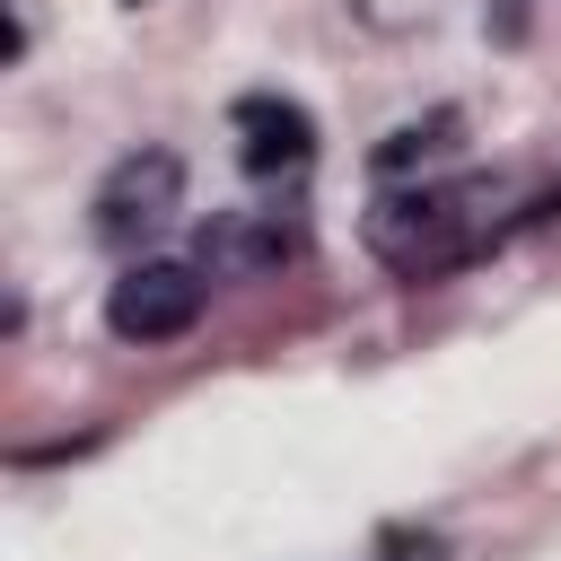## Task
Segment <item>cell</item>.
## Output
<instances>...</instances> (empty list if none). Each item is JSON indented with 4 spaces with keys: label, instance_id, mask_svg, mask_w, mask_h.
I'll return each mask as SVG.
<instances>
[{
    "label": "cell",
    "instance_id": "6da1fadb",
    "mask_svg": "<svg viewBox=\"0 0 561 561\" xmlns=\"http://www.w3.org/2000/svg\"><path fill=\"white\" fill-rule=\"evenodd\" d=\"M482 245V193L473 184H386L368 202V254L403 280L456 272Z\"/></svg>",
    "mask_w": 561,
    "mask_h": 561
},
{
    "label": "cell",
    "instance_id": "7a4b0ae2",
    "mask_svg": "<svg viewBox=\"0 0 561 561\" xmlns=\"http://www.w3.org/2000/svg\"><path fill=\"white\" fill-rule=\"evenodd\" d=\"M175 202H184V158L175 149H131V158L105 167V184L88 202V228H96V245H140L175 219Z\"/></svg>",
    "mask_w": 561,
    "mask_h": 561
},
{
    "label": "cell",
    "instance_id": "3957f363",
    "mask_svg": "<svg viewBox=\"0 0 561 561\" xmlns=\"http://www.w3.org/2000/svg\"><path fill=\"white\" fill-rule=\"evenodd\" d=\"M202 298H210V280H202V263H131L114 289H105V324L123 333V342H175V333H193L202 324Z\"/></svg>",
    "mask_w": 561,
    "mask_h": 561
},
{
    "label": "cell",
    "instance_id": "277c9868",
    "mask_svg": "<svg viewBox=\"0 0 561 561\" xmlns=\"http://www.w3.org/2000/svg\"><path fill=\"white\" fill-rule=\"evenodd\" d=\"M228 131H237V167L245 175H298L316 158V123L289 96H237L228 105Z\"/></svg>",
    "mask_w": 561,
    "mask_h": 561
},
{
    "label": "cell",
    "instance_id": "5b68a950",
    "mask_svg": "<svg viewBox=\"0 0 561 561\" xmlns=\"http://www.w3.org/2000/svg\"><path fill=\"white\" fill-rule=\"evenodd\" d=\"M298 245H307L298 210H228V219H210V228H202V272L254 280V272H280Z\"/></svg>",
    "mask_w": 561,
    "mask_h": 561
},
{
    "label": "cell",
    "instance_id": "8992f818",
    "mask_svg": "<svg viewBox=\"0 0 561 561\" xmlns=\"http://www.w3.org/2000/svg\"><path fill=\"white\" fill-rule=\"evenodd\" d=\"M447 131H456V123H447V114H430V123H403V131H386V149H377V175H386V184H394V175H403V167H421V158H430V149H447Z\"/></svg>",
    "mask_w": 561,
    "mask_h": 561
},
{
    "label": "cell",
    "instance_id": "52a82bcc",
    "mask_svg": "<svg viewBox=\"0 0 561 561\" xmlns=\"http://www.w3.org/2000/svg\"><path fill=\"white\" fill-rule=\"evenodd\" d=\"M386 561H447L438 535H386Z\"/></svg>",
    "mask_w": 561,
    "mask_h": 561
},
{
    "label": "cell",
    "instance_id": "ba28073f",
    "mask_svg": "<svg viewBox=\"0 0 561 561\" xmlns=\"http://www.w3.org/2000/svg\"><path fill=\"white\" fill-rule=\"evenodd\" d=\"M491 35L517 44V35H526V0H491Z\"/></svg>",
    "mask_w": 561,
    "mask_h": 561
}]
</instances>
